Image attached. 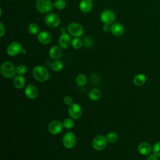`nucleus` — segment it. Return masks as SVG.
<instances>
[{
	"mask_svg": "<svg viewBox=\"0 0 160 160\" xmlns=\"http://www.w3.org/2000/svg\"><path fill=\"white\" fill-rule=\"evenodd\" d=\"M63 101H64V104H66V105H68V106H70L71 104H72L73 103L72 99L71 98V97H70V96H65V97L64 98Z\"/></svg>",
	"mask_w": 160,
	"mask_h": 160,
	"instance_id": "32",
	"label": "nucleus"
},
{
	"mask_svg": "<svg viewBox=\"0 0 160 160\" xmlns=\"http://www.w3.org/2000/svg\"><path fill=\"white\" fill-rule=\"evenodd\" d=\"M88 96L91 100L97 101L101 97V91L96 88H93L89 92Z\"/></svg>",
	"mask_w": 160,
	"mask_h": 160,
	"instance_id": "21",
	"label": "nucleus"
},
{
	"mask_svg": "<svg viewBox=\"0 0 160 160\" xmlns=\"http://www.w3.org/2000/svg\"><path fill=\"white\" fill-rule=\"evenodd\" d=\"M71 42L72 41L71 39V37L68 34H61L58 41L59 45L61 48L63 49H67L70 46Z\"/></svg>",
	"mask_w": 160,
	"mask_h": 160,
	"instance_id": "13",
	"label": "nucleus"
},
{
	"mask_svg": "<svg viewBox=\"0 0 160 160\" xmlns=\"http://www.w3.org/2000/svg\"><path fill=\"white\" fill-rule=\"evenodd\" d=\"M63 128L64 126L61 122L54 120L50 122V124H49L48 130L51 134L53 135H57L62 131Z\"/></svg>",
	"mask_w": 160,
	"mask_h": 160,
	"instance_id": "10",
	"label": "nucleus"
},
{
	"mask_svg": "<svg viewBox=\"0 0 160 160\" xmlns=\"http://www.w3.org/2000/svg\"><path fill=\"white\" fill-rule=\"evenodd\" d=\"M49 55L51 58L58 59L62 56V49L59 46H53L49 49Z\"/></svg>",
	"mask_w": 160,
	"mask_h": 160,
	"instance_id": "17",
	"label": "nucleus"
},
{
	"mask_svg": "<svg viewBox=\"0 0 160 160\" xmlns=\"http://www.w3.org/2000/svg\"><path fill=\"white\" fill-rule=\"evenodd\" d=\"M66 2L64 0H56L54 2V6L58 9H63L66 7Z\"/></svg>",
	"mask_w": 160,
	"mask_h": 160,
	"instance_id": "29",
	"label": "nucleus"
},
{
	"mask_svg": "<svg viewBox=\"0 0 160 160\" xmlns=\"http://www.w3.org/2000/svg\"><path fill=\"white\" fill-rule=\"evenodd\" d=\"M68 113L70 117L74 119H78L82 114V109L77 103H72L68 108Z\"/></svg>",
	"mask_w": 160,
	"mask_h": 160,
	"instance_id": "8",
	"label": "nucleus"
},
{
	"mask_svg": "<svg viewBox=\"0 0 160 160\" xmlns=\"http://www.w3.org/2000/svg\"><path fill=\"white\" fill-rule=\"evenodd\" d=\"M110 31L112 32V34H114V36H121L124 33V28L121 24L116 22V23L112 24L111 26Z\"/></svg>",
	"mask_w": 160,
	"mask_h": 160,
	"instance_id": "16",
	"label": "nucleus"
},
{
	"mask_svg": "<svg viewBox=\"0 0 160 160\" xmlns=\"http://www.w3.org/2000/svg\"><path fill=\"white\" fill-rule=\"evenodd\" d=\"M45 22L49 28H54L59 26L60 23V19L56 14L49 13L45 17Z\"/></svg>",
	"mask_w": 160,
	"mask_h": 160,
	"instance_id": "7",
	"label": "nucleus"
},
{
	"mask_svg": "<svg viewBox=\"0 0 160 160\" xmlns=\"http://www.w3.org/2000/svg\"><path fill=\"white\" fill-rule=\"evenodd\" d=\"M71 44L73 47V48L76 49H80L82 46L83 45V42L79 38H75L74 39H73V40L72 41Z\"/></svg>",
	"mask_w": 160,
	"mask_h": 160,
	"instance_id": "24",
	"label": "nucleus"
},
{
	"mask_svg": "<svg viewBox=\"0 0 160 160\" xmlns=\"http://www.w3.org/2000/svg\"><path fill=\"white\" fill-rule=\"evenodd\" d=\"M53 4L51 0H38L36 2V9L41 13H46L51 11Z\"/></svg>",
	"mask_w": 160,
	"mask_h": 160,
	"instance_id": "4",
	"label": "nucleus"
},
{
	"mask_svg": "<svg viewBox=\"0 0 160 160\" xmlns=\"http://www.w3.org/2000/svg\"><path fill=\"white\" fill-rule=\"evenodd\" d=\"M63 63L59 60H56L52 62V64H51V68L52 69L53 71L58 72L60 71L61 70H62V69L63 68Z\"/></svg>",
	"mask_w": 160,
	"mask_h": 160,
	"instance_id": "23",
	"label": "nucleus"
},
{
	"mask_svg": "<svg viewBox=\"0 0 160 160\" xmlns=\"http://www.w3.org/2000/svg\"><path fill=\"white\" fill-rule=\"evenodd\" d=\"M146 81V76L143 74H138L136 75L133 79V82L136 86H142Z\"/></svg>",
	"mask_w": 160,
	"mask_h": 160,
	"instance_id": "20",
	"label": "nucleus"
},
{
	"mask_svg": "<svg viewBox=\"0 0 160 160\" xmlns=\"http://www.w3.org/2000/svg\"><path fill=\"white\" fill-rule=\"evenodd\" d=\"M102 29H103V31L104 32H108L109 31V29H111V27L109 26V24H104L103 27H102Z\"/></svg>",
	"mask_w": 160,
	"mask_h": 160,
	"instance_id": "34",
	"label": "nucleus"
},
{
	"mask_svg": "<svg viewBox=\"0 0 160 160\" xmlns=\"http://www.w3.org/2000/svg\"><path fill=\"white\" fill-rule=\"evenodd\" d=\"M0 30H1V34H0V36L1 37H2L4 32H5V29H4V27L2 24V23L1 22H0Z\"/></svg>",
	"mask_w": 160,
	"mask_h": 160,
	"instance_id": "33",
	"label": "nucleus"
},
{
	"mask_svg": "<svg viewBox=\"0 0 160 160\" xmlns=\"http://www.w3.org/2000/svg\"><path fill=\"white\" fill-rule=\"evenodd\" d=\"M51 35L47 31H41L38 33V39L39 42L42 44H48L51 41Z\"/></svg>",
	"mask_w": 160,
	"mask_h": 160,
	"instance_id": "14",
	"label": "nucleus"
},
{
	"mask_svg": "<svg viewBox=\"0 0 160 160\" xmlns=\"http://www.w3.org/2000/svg\"><path fill=\"white\" fill-rule=\"evenodd\" d=\"M83 45L86 48H91L93 45V40L89 36H86L83 38L82 40Z\"/></svg>",
	"mask_w": 160,
	"mask_h": 160,
	"instance_id": "28",
	"label": "nucleus"
},
{
	"mask_svg": "<svg viewBox=\"0 0 160 160\" xmlns=\"http://www.w3.org/2000/svg\"><path fill=\"white\" fill-rule=\"evenodd\" d=\"M68 30L70 34L76 38L81 36L84 32L82 26L77 22H72L69 24L68 27Z\"/></svg>",
	"mask_w": 160,
	"mask_h": 160,
	"instance_id": "6",
	"label": "nucleus"
},
{
	"mask_svg": "<svg viewBox=\"0 0 160 160\" xmlns=\"http://www.w3.org/2000/svg\"><path fill=\"white\" fill-rule=\"evenodd\" d=\"M76 143V135L72 132H66L62 138L63 146L67 149L72 148Z\"/></svg>",
	"mask_w": 160,
	"mask_h": 160,
	"instance_id": "5",
	"label": "nucleus"
},
{
	"mask_svg": "<svg viewBox=\"0 0 160 160\" xmlns=\"http://www.w3.org/2000/svg\"><path fill=\"white\" fill-rule=\"evenodd\" d=\"M76 81L79 86H83L87 83V78L84 74H79L77 76L76 78Z\"/></svg>",
	"mask_w": 160,
	"mask_h": 160,
	"instance_id": "22",
	"label": "nucleus"
},
{
	"mask_svg": "<svg viewBox=\"0 0 160 160\" xmlns=\"http://www.w3.org/2000/svg\"><path fill=\"white\" fill-rule=\"evenodd\" d=\"M24 93L26 96L30 99H35L38 95V89L33 84H29L26 86L25 90H24Z\"/></svg>",
	"mask_w": 160,
	"mask_h": 160,
	"instance_id": "12",
	"label": "nucleus"
},
{
	"mask_svg": "<svg viewBox=\"0 0 160 160\" xmlns=\"http://www.w3.org/2000/svg\"><path fill=\"white\" fill-rule=\"evenodd\" d=\"M32 75L34 79L39 82H44L48 80L49 78V73L47 69L39 65L33 68Z\"/></svg>",
	"mask_w": 160,
	"mask_h": 160,
	"instance_id": "1",
	"label": "nucleus"
},
{
	"mask_svg": "<svg viewBox=\"0 0 160 160\" xmlns=\"http://www.w3.org/2000/svg\"><path fill=\"white\" fill-rule=\"evenodd\" d=\"M25 78L22 75H18L13 79V84L17 89H22L25 85Z\"/></svg>",
	"mask_w": 160,
	"mask_h": 160,
	"instance_id": "19",
	"label": "nucleus"
},
{
	"mask_svg": "<svg viewBox=\"0 0 160 160\" xmlns=\"http://www.w3.org/2000/svg\"><path fill=\"white\" fill-rule=\"evenodd\" d=\"M92 7L93 2L92 0H81L79 3V9L84 13L91 11Z\"/></svg>",
	"mask_w": 160,
	"mask_h": 160,
	"instance_id": "15",
	"label": "nucleus"
},
{
	"mask_svg": "<svg viewBox=\"0 0 160 160\" xmlns=\"http://www.w3.org/2000/svg\"><path fill=\"white\" fill-rule=\"evenodd\" d=\"M28 31L32 34H36L39 32V27L36 23H31L28 26Z\"/></svg>",
	"mask_w": 160,
	"mask_h": 160,
	"instance_id": "27",
	"label": "nucleus"
},
{
	"mask_svg": "<svg viewBox=\"0 0 160 160\" xmlns=\"http://www.w3.org/2000/svg\"><path fill=\"white\" fill-rule=\"evenodd\" d=\"M153 152L155 155L160 157V142H158L154 145Z\"/></svg>",
	"mask_w": 160,
	"mask_h": 160,
	"instance_id": "31",
	"label": "nucleus"
},
{
	"mask_svg": "<svg viewBox=\"0 0 160 160\" xmlns=\"http://www.w3.org/2000/svg\"><path fill=\"white\" fill-rule=\"evenodd\" d=\"M101 20L104 24H110L115 20V14L111 10H104L101 14Z\"/></svg>",
	"mask_w": 160,
	"mask_h": 160,
	"instance_id": "11",
	"label": "nucleus"
},
{
	"mask_svg": "<svg viewBox=\"0 0 160 160\" xmlns=\"http://www.w3.org/2000/svg\"><path fill=\"white\" fill-rule=\"evenodd\" d=\"M147 160H158V156L155 154L154 155H151L148 158Z\"/></svg>",
	"mask_w": 160,
	"mask_h": 160,
	"instance_id": "35",
	"label": "nucleus"
},
{
	"mask_svg": "<svg viewBox=\"0 0 160 160\" xmlns=\"http://www.w3.org/2000/svg\"><path fill=\"white\" fill-rule=\"evenodd\" d=\"M106 139L108 142L110 143H114L118 140V135L114 132H110L107 134Z\"/></svg>",
	"mask_w": 160,
	"mask_h": 160,
	"instance_id": "26",
	"label": "nucleus"
},
{
	"mask_svg": "<svg viewBox=\"0 0 160 160\" xmlns=\"http://www.w3.org/2000/svg\"><path fill=\"white\" fill-rule=\"evenodd\" d=\"M27 72V67L24 64H20L16 68V72L19 75H23Z\"/></svg>",
	"mask_w": 160,
	"mask_h": 160,
	"instance_id": "30",
	"label": "nucleus"
},
{
	"mask_svg": "<svg viewBox=\"0 0 160 160\" xmlns=\"http://www.w3.org/2000/svg\"><path fill=\"white\" fill-rule=\"evenodd\" d=\"M107 142L106 137L103 135H98L93 139L92 145L95 150L102 151L106 148Z\"/></svg>",
	"mask_w": 160,
	"mask_h": 160,
	"instance_id": "3",
	"label": "nucleus"
},
{
	"mask_svg": "<svg viewBox=\"0 0 160 160\" xmlns=\"http://www.w3.org/2000/svg\"><path fill=\"white\" fill-rule=\"evenodd\" d=\"M62 124L64 128L66 129H71L74 126V122L72 118H66L62 122Z\"/></svg>",
	"mask_w": 160,
	"mask_h": 160,
	"instance_id": "25",
	"label": "nucleus"
},
{
	"mask_svg": "<svg viewBox=\"0 0 160 160\" xmlns=\"http://www.w3.org/2000/svg\"><path fill=\"white\" fill-rule=\"evenodd\" d=\"M1 72L2 75L6 78L14 77L16 72V68L10 61L4 62L1 66Z\"/></svg>",
	"mask_w": 160,
	"mask_h": 160,
	"instance_id": "2",
	"label": "nucleus"
},
{
	"mask_svg": "<svg viewBox=\"0 0 160 160\" xmlns=\"http://www.w3.org/2000/svg\"><path fill=\"white\" fill-rule=\"evenodd\" d=\"M61 34H64V33H66V28L62 27L61 28Z\"/></svg>",
	"mask_w": 160,
	"mask_h": 160,
	"instance_id": "36",
	"label": "nucleus"
},
{
	"mask_svg": "<svg viewBox=\"0 0 160 160\" xmlns=\"http://www.w3.org/2000/svg\"><path fill=\"white\" fill-rule=\"evenodd\" d=\"M21 53H22V54H25L26 53V50L25 49H22V51H21Z\"/></svg>",
	"mask_w": 160,
	"mask_h": 160,
	"instance_id": "37",
	"label": "nucleus"
},
{
	"mask_svg": "<svg viewBox=\"0 0 160 160\" xmlns=\"http://www.w3.org/2000/svg\"><path fill=\"white\" fill-rule=\"evenodd\" d=\"M138 151L142 155H148L152 151L151 146L148 142H142L138 146Z\"/></svg>",
	"mask_w": 160,
	"mask_h": 160,
	"instance_id": "18",
	"label": "nucleus"
},
{
	"mask_svg": "<svg viewBox=\"0 0 160 160\" xmlns=\"http://www.w3.org/2000/svg\"><path fill=\"white\" fill-rule=\"evenodd\" d=\"M22 45L19 42H12L7 48V53L10 56H15L21 52Z\"/></svg>",
	"mask_w": 160,
	"mask_h": 160,
	"instance_id": "9",
	"label": "nucleus"
}]
</instances>
